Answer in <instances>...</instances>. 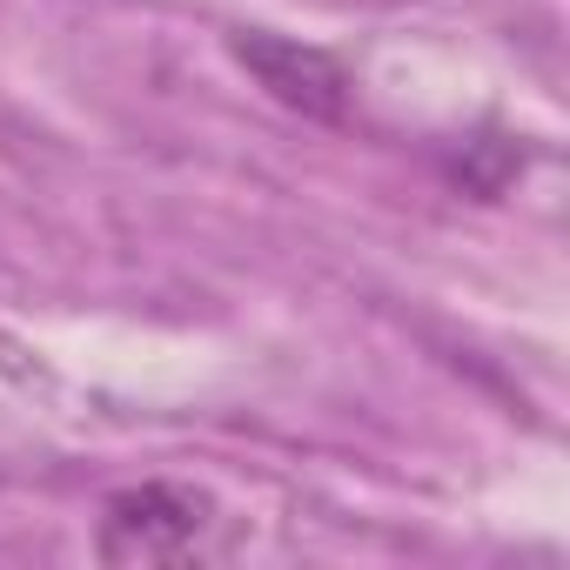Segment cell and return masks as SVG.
Instances as JSON below:
<instances>
[{
	"mask_svg": "<svg viewBox=\"0 0 570 570\" xmlns=\"http://www.w3.org/2000/svg\"><path fill=\"white\" fill-rule=\"evenodd\" d=\"M235 61H242L282 108H296V115H309V121H343V115H350V75H343L323 48H303V41L242 28V35H235Z\"/></svg>",
	"mask_w": 570,
	"mask_h": 570,
	"instance_id": "cell-2",
	"label": "cell"
},
{
	"mask_svg": "<svg viewBox=\"0 0 570 570\" xmlns=\"http://www.w3.org/2000/svg\"><path fill=\"white\" fill-rule=\"evenodd\" d=\"M235 550V530L215 497L188 483H135L115 490L95 530L101 563H215Z\"/></svg>",
	"mask_w": 570,
	"mask_h": 570,
	"instance_id": "cell-1",
	"label": "cell"
}]
</instances>
